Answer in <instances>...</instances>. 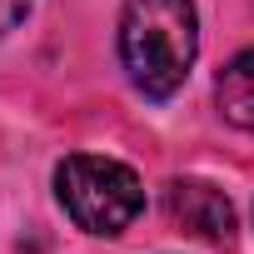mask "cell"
<instances>
[{"label": "cell", "mask_w": 254, "mask_h": 254, "mask_svg": "<svg viewBox=\"0 0 254 254\" xmlns=\"http://www.w3.org/2000/svg\"><path fill=\"white\" fill-rule=\"evenodd\" d=\"M55 194L85 234H120L145 209V185L110 155H70L55 170Z\"/></svg>", "instance_id": "2"}, {"label": "cell", "mask_w": 254, "mask_h": 254, "mask_svg": "<svg viewBox=\"0 0 254 254\" xmlns=\"http://www.w3.org/2000/svg\"><path fill=\"white\" fill-rule=\"evenodd\" d=\"M199 50V25L190 0H125L120 60L150 100H170Z\"/></svg>", "instance_id": "1"}, {"label": "cell", "mask_w": 254, "mask_h": 254, "mask_svg": "<svg viewBox=\"0 0 254 254\" xmlns=\"http://www.w3.org/2000/svg\"><path fill=\"white\" fill-rule=\"evenodd\" d=\"M25 5H30V0H0V35H5V30L25 15Z\"/></svg>", "instance_id": "5"}, {"label": "cell", "mask_w": 254, "mask_h": 254, "mask_svg": "<svg viewBox=\"0 0 254 254\" xmlns=\"http://www.w3.org/2000/svg\"><path fill=\"white\" fill-rule=\"evenodd\" d=\"M165 209H170V224L194 234V239H209V244H229L234 239V209L204 180H175L165 190Z\"/></svg>", "instance_id": "3"}, {"label": "cell", "mask_w": 254, "mask_h": 254, "mask_svg": "<svg viewBox=\"0 0 254 254\" xmlns=\"http://www.w3.org/2000/svg\"><path fill=\"white\" fill-rule=\"evenodd\" d=\"M219 110L229 125H239V130L254 135V50H244L224 75H219Z\"/></svg>", "instance_id": "4"}]
</instances>
